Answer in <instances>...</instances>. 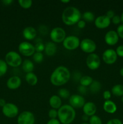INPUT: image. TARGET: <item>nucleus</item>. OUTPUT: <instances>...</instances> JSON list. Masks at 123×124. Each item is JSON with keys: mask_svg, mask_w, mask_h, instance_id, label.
Instances as JSON below:
<instances>
[{"mask_svg": "<svg viewBox=\"0 0 123 124\" xmlns=\"http://www.w3.org/2000/svg\"><path fill=\"white\" fill-rule=\"evenodd\" d=\"M83 18L84 19V21L88 22H92L95 21V15L94 13L91 12H84L83 14Z\"/></svg>", "mask_w": 123, "mask_h": 124, "instance_id": "27", "label": "nucleus"}, {"mask_svg": "<svg viewBox=\"0 0 123 124\" xmlns=\"http://www.w3.org/2000/svg\"><path fill=\"white\" fill-rule=\"evenodd\" d=\"M69 105L74 108H83L86 103L85 99L80 94H72L69 98Z\"/></svg>", "mask_w": 123, "mask_h": 124, "instance_id": "13", "label": "nucleus"}, {"mask_svg": "<svg viewBox=\"0 0 123 124\" xmlns=\"http://www.w3.org/2000/svg\"><path fill=\"white\" fill-rule=\"evenodd\" d=\"M34 64L30 59H25L22 63V70L26 73L33 72V71L34 70Z\"/></svg>", "mask_w": 123, "mask_h": 124, "instance_id": "22", "label": "nucleus"}, {"mask_svg": "<svg viewBox=\"0 0 123 124\" xmlns=\"http://www.w3.org/2000/svg\"><path fill=\"white\" fill-rule=\"evenodd\" d=\"M116 33L119 38L123 39V24H120L117 27Z\"/></svg>", "mask_w": 123, "mask_h": 124, "instance_id": "35", "label": "nucleus"}, {"mask_svg": "<svg viewBox=\"0 0 123 124\" xmlns=\"http://www.w3.org/2000/svg\"><path fill=\"white\" fill-rule=\"evenodd\" d=\"M83 111L84 115L90 116L95 115L96 111V106L92 102H87L83 107Z\"/></svg>", "mask_w": 123, "mask_h": 124, "instance_id": "17", "label": "nucleus"}, {"mask_svg": "<svg viewBox=\"0 0 123 124\" xmlns=\"http://www.w3.org/2000/svg\"><path fill=\"white\" fill-rule=\"evenodd\" d=\"M121 101H122V102L123 103V96H122V98H121Z\"/></svg>", "mask_w": 123, "mask_h": 124, "instance_id": "51", "label": "nucleus"}, {"mask_svg": "<svg viewBox=\"0 0 123 124\" xmlns=\"http://www.w3.org/2000/svg\"><path fill=\"white\" fill-rule=\"evenodd\" d=\"M33 58L35 62L40 64L43 60V54H42V53H40V52H35L33 55Z\"/></svg>", "mask_w": 123, "mask_h": 124, "instance_id": "31", "label": "nucleus"}, {"mask_svg": "<svg viewBox=\"0 0 123 124\" xmlns=\"http://www.w3.org/2000/svg\"><path fill=\"white\" fill-rule=\"evenodd\" d=\"M71 78V73L66 67L60 65L53 71L50 82L55 86H62L67 83Z\"/></svg>", "mask_w": 123, "mask_h": 124, "instance_id": "1", "label": "nucleus"}, {"mask_svg": "<svg viewBox=\"0 0 123 124\" xmlns=\"http://www.w3.org/2000/svg\"><path fill=\"white\" fill-rule=\"evenodd\" d=\"M111 20H112V23H113V24H115V25H118L119 23H121L120 16L118 15H115L114 16H113V18H112Z\"/></svg>", "mask_w": 123, "mask_h": 124, "instance_id": "37", "label": "nucleus"}, {"mask_svg": "<svg viewBox=\"0 0 123 124\" xmlns=\"http://www.w3.org/2000/svg\"><path fill=\"white\" fill-rule=\"evenodd\" d=\"M34 48L36 52H40V53H42V52L44 51L45 50V45L42 43V42H39V41H38L34 46Z\"/></svg>", "mask_w": 123, "mask_h": 124, "instance_id": "33", "label": "nucleus"}, {"mask_svg": "<svg viewBox=\"0 0 123 124\" xmlns=\"http://www.w3.org/2000/svg\"><path fill=\"white\" fill-rule=\"evenodd\" d=\"M18 3H19V6L22 7L23 8L27 9L31 7L33 2L31 0H19Z\"/></svg>", "mask_w": 123, "mask_h": 124, "instance_id": "30", "label": "nucleus"}, {"mask_svg": "<svg viewBox=\"0 0 123 124\" xmlns=\"http://www.w3.org/2000/svg\"><path fill=\"white\" fill-rule=\"evenodd\" d=\"M49 104L52 108L59 110L62 107L61 98L57 95H53L49 98Z\"/></svg>", "mask_w": 123, "mask_h": 124, "instance_id": "20", "label": "nucleus"}, {"mask_svg": "<svg viewBox=\"0 0 123 124\" xmlns=\"http://www.w3.org/2000/svg\"><path fill=\"white\" fill-rule=\"evenodd\" d=\"M25 78L26 82H27L29 85H35L37 84V82H38L37 76L33 72L26 73Z\"/></svg>", "mask_w": 123, "mask_h": 124, "instance_id": "23", "label": "nucleus"}, {"mask_svg": "<svg viewBox=\"0 0 123 124\" xmlns=\"http://www.w3.org/2000/svg\"><path fill=\"white\" fill-rule=\"evenodd\" d=\"M81 124H89L88 123V122H83V123H82Z\"/></svg>", "mask_w": 123, "mask_h": 124, "instance_id": "50", "label": "nucleus"}, {"mask_svg": "<svg viewBox=\"0 0 123 124\" xmlns=\"http://www.w3.org/2000/svg\"><path fill=\"white\" fill-rule=\"evenodd\" d=\"M111 96H112V93L109 90L104 91V92H103V94H102L103 98L106 101L110 100V99L111 98Z\"/></svg>", "mask_w": 123, "mask_h": 124, "instance_id": "38", "label": "nucleus"}, {"mask_svg": "<svg viewBox=\"0 0 123 124\" xmlns=\"http://www.w3.org/2000/svg\"><path fill=\"white\" fill-rule=\"evenodd\" d=\"M117 56L120 57H123V45L119 46L115 50Z\"/></svg>", "mask_w": 123, "mask_h": 124, "instance_id": "36", "label": "nucleus"}, {"mask_svg": "<svg viewBox=\"0 0 123 124\" xmlns=\"http://www.w3.org/2000/svg\"><path fill=\"white\" fill-rule=\"evenodd\" d=\"M89 117H90L89 116H87V115H84H84L82 116V120H83L84 122H87V121H89Z\"/></svg>", "mask_w": 123, "mask_h": 124, "instance_id": "45", "label": "nucleus"}, {"mask_svg": "<svg viewBox=\"0 0 123 124\" xmlns=\"http://www.w3.org/2000/svg\"><path fill=\"white\" fill-rule=\"evenodd\" d=\"M104 41L109 46H115L119 41V36L116 31L114 30L108 31L104 36Z\"/></svg>", "mask_w": 123, "mask_h": 124, "instance_id": "15", "label": "nucleus"}, {"mask_svg": "<svg viewBox=\"0 0 123 124\" xmlns=\"http://www.w3.org/2000/svg\"><path fill=\"white\" fill-rule=\"evenodd\" d=\"M102 57V60L106 64L112 65L116 61L118 56L115 50L112 48H109L103 52Z\"/></svg>", "mask_w": 123, "mask_h": 124, "instance_id": "12", "label": "nucleus"}, {"mask_svg": "<svg viewBox=\"0 0 123 124\" xmlns=\"http://www.w3.org/2000/svg\"><path fill=\"white\" fill-rule=\"evenodd\" d=\"M48 116L49 117L50 119H57L58 116V111L57 110L55 109L51 108L49 110V112H48Z\"/></svg>", "mask_w": 123, "mask_h": 124, "instance_id": "34", "label": "nucleus"}, {"mask_svg": "<svg viewBox=\"0 0 123 124\" xmlns=\"http://www.w3.org/2000/svg\"><path fill=\"white\" fill-rule=\"evenodd\" d=\"M2 112L6 117L8 118H13L18 116L19 108L15 104L13 103H6L2 108Z\"/></svg>", "mask_w": 123, "mask_h": 124, "instance_id": "8", "label": "nucleus"}, {"mask_svg": "<svg viewBox=\"0 0 123 124\" xmlns=\"http://www.w3.org/2000/svg\"><path fill=\"white\" fill-rule=\"evenodd\" d=\"M2 2L4 5L8 6V5H10L13 2V1L12 0H3V1H2Z\"/></svg>", "mask_w": 123, "mask_h": 124, "instance_id": "44", "label": "nucleus"}, {"mask_svg": "<svg viewBox=\"0 0 123 124\" xmlns=\"http://www.w3.org/2000/svg\"><path fill=\"white\" fill-rule=\"evenodd\" d=\"M80 47L84 53H93L96 48V45L93 40L89 38L83 39L80 42Z\"/></svg>", "mask_w": 123, "mask_h": 124, "instance_id": "10", "label": "nucleus"}, {"mask_svg": "<svg viewBox=\"0 0 123 124\" xmlns=\"http://www.w3.org/2000/svg\"><path fill=\"white\" fill-rule=\"evenodd\" d=\"M80 44V39L74 35L66 36L63 41V46L68 50H74L77 49Z\"/></svg>", "mask_w": 123, "mask_h": 124, "instance_id": "5", "label": "nucleus"}, {"mask_svg": "<svg viewBox=\"0 0 123 124\" xmlns=\"http://www.w3.org/2000/svg\"><path fill=\"white\" fill-rule=\"evenodd\" d=\"M89 89L92 93H97L101 90V84L98 81L94 80L92 83L89 86Z\"/></svg>", "mask_w": 123, "mask_h": 124, "instance_id": "25", "label": "nucleus"}, {"mask_svg": "<svg viewBox=\"0 0 123 124\" xmlns=\"http://www.w3.org/2000/svg\"><path fill=\"white\" fill-rule=\"evenodd\" d=\"M93 79L90 76H83L80 79V85L84 86V87H89L90 85L92 83Z\"/></svg>", "mask_w": 123, "mask_h": 124, "instance_id": "26", "label": "nucleus"}, {"mask_svg": "<svg viewBox=\"0 0 123 124\" xmlns=\"http://www.w3.org/2000/svg\"><path fill=\"white\" fill-rule=\"evenodd\" d=\"M44 52L47 55L49 56L54 55L57 52L56 44L53 42H48L45 45Z\"/></svg>", "mask_w": 123, "mask_h": 124, "instance_id": "21", "label": "nucleus"}, {"mask_svg": "<svg viewBox=\"0 0 123 124\" xmlns=\"http://www.w3.org/2000/svg\"><path fill=\"white\" fill-rule=\"evenodd\" d=\"M58 94L60 98H63V99H68L69 98L71 95H70L69 91L66 88H60L59 90L58 91Z\"/></svg>", "mask_w": 123, "mask_h": 124, "instance_id": "28", "label": "nucleus"}, {"mask_svg": "<svg viewBox=\"0 0 123 124\" xmlns=\"http://www.w3.org/2000/svg\"><path fill=\"white\" fill-rule=\"evenodd\" d=\"M103 110L109 114H113L116 111L117 106L112 101L107 100L104 102Z\"/></svg>", "mask_w": 123, "mask_h": 124, "instance_id": "19", "label": "nucleus"}, {"mask_svg": "<svg viewBox=\"0 0 123 124\" xmlns=\"http://www.w3.org/2000/svg\"><path fill=\"white\" fill-rule=\"evenodd\" d=\"M106 124H123L121 121L118 119H112L109 120Z\"/></svg>", "mask_w": 123, "mask_h": 124, "instance_id": "40", "label": "nucleus"}, {"mask_svg": "<svg viewBox=\"0 0 123 124\" xmlns=\"http://www.w3.org/2000/svg\"><path fill=\"white\" fill-rule=\"evenodd\" d=\"M57 111L58 119L62 124H71L75 118V109L70 105H62Z\"/></svg>", "mask_w": 123, "mask_h": 124, "instance_id": "3", "label": "nucleus"}, {"mask_svg": "<svg viewBox=\"0 0 123 124\" xmlns=\"http://www.w3.org/2000/svg\"><path fill=\"white\" fill-rule=\"evenodd\" d=\"M95 25L100 29H104L108 27L111 23V19L106 15H101L95 18Z\"/></svg>", "mask_w": 123, "mask_h": 124, "instance_id": "14", "label": "nucleus"}, {"mask_svg": "<svg viewBox=\"0 0 123 124\" xmlns=\"http://www.w3.org/2000/svg\"><path fill=\"white\" fill-rule=\"evenodd\" d=\"M47 124H61V123L57 119H53L48 121Z\"/></svg>", "mask_w": 123, "mask_h": 124, "instance_id": "43", "label": "nucleus"}, {"mask_svg": "<svg viewBox=\"0 0 123 124\" xmlns=\"http://www.w3.org/2000/svg\"><path fill=\"white\" fill-rule=\"evenodd\" d=\"M51 39L54 43H60L64 41L66 36V32L63 28L57 27L54 28L51 31L50 34Z\"/></svg>", "mask_w": 123, "mask_h": 124, "instance_id": "6", "label": "nucleus"}, {"mask_svg": "<svg viewBox=\"0 0 123 124\" xmlns=\"http://www.w3.org/2000/svg\"><path fill=\"white\" fill-rule=\"evenodd\" d=\"M18 124H34L35 117L33 113L30 111H24L19 114L17 119Z\"/></svg>", "mask_w": 123, "mask_h": 124, "instance_id": "11", "label": "nucleus"}, {"mask_svg": "<svg viewBox=\"0 0 123 124\" xmlns=\"http://www.w3.org/2000/svg\"><path fill=\"white\" fill-rule=\"evenodd\" d=\"M119 73H120V75L123 77V67L121 68L119 70Z\"/></svg>", "mask_w": 123, "mask_h": 124, "instance_id": "48", "label": "nucleus"}, {"mask_svg": "<svg viewBox=\"0 0 123 124\" xmlns=\"http://www.w3.org/2000/svg\"><path fill=\"white\" fill-rule=\"evenodd\" d=\"M6 104V102L5 99H0V107H3Z\"/></svg>", "mask_w": 123, "mask_h": 124, "instance_id": "46", "label": "nucleus"}, {"mask_svg": "<svg viewBox=\"0 0 123 124\" xmlns=\"http://www.w3.org/2000/svg\"><path fill=\"white\" fill-rule=\"evenodd\" d=\"M8 69V65L6 61L0 59V77L4 76L7 73Z\"/></svg>", "mask_w": 123, "mask_h": 124, "instance_id": "29", "label": "nucleus"}, {"mask_svg": "<svg viewBox=\"0 0 123 124\" xmlns=\"http://www.w3.org/2000/svg\"><path fill=\"white\" fill-rule=\"evenodd\" d=\"M18 50L19 53L24 56H31L36 52L34 46L27 41L20 42L18 46Z\"/></svg>", "mask_w": 123, "mask_h": 124, "instance_id": "7", "label": "nucleus"}, {"mask_svg": "<svg viewBox=\"0 0 123 124\" xmlns=\"http://www.w3.org/2000/svg\"><path fill=\"white\" fill-rule=\"evenodd\" d=\"M21 79L18 76H13L10 78L7 81V87L10 90L18 89L21 85Z\"/></svg>", "mask_w": 123, "mask_h": 124, "instance_id": "16", "label": "nucleus"}, {"mask_svg": "<svg viewBox=\"0 0 123 124\" xmlns=\"http://www.w3.org/2000/svg\"><path fill=\"white\" fill-rule=\"evenodd\" d=\"M115 15V12H113L112 10H108L107 12H106V16L107 17H108V18L110 19H112Z\"/></svg>", "mask_w": 123, "mask_h": 124, "instance_id": "41", "label": "nucleus"}, {"mask_svg": "<svg viewBox=\"0 0 123 124\" xmlns=\"http://www.w3.org/2000/svg\"><path fill=\"white\" fill-rule=\"evenodd\" d=\"M81 12L78 8L75 7H66L62 15L63 22L67 25H73L77 24L81 19Z\"/></svg>", "mask_w": 123, "mask_h": 124, "instance_id": "2", "label": "nucleus"}, {"mask_svg": "<svg viewBox=\"0 0 123 124\" xmlns=\"http://www.w3.org/2000/svg\"><path fill=\"white\" fill-rule=\"evenodd\" d=\"M120 18H121V23H123V13H122L121 15Z\"/></svg>", "mask_w": 123, "mask_h": 124, "instance_id": "49", "label": "nucleus"}, {"mask_svg": "<svg viewBox=\"0 0 123 124\" xmlns=\"http://www.w3.org/2000/svg\"><path fill=\"white\" fill-rule=\"evenodd\" d=\"M78 91L81 94H85L88 92V88L86 87L80 85L78 88Z\"/></svg>", "mask_w": 123, "mask_h": 124, "instance_id": "39", "label": "nucleus"}, {"mask_svg": "<svg viewBox=\"0 0 123 124\" xmlns=\"http://www.w3.org/2000/svg\"><path fill=\"white\" fill-rule=\"evenodd\" d=\"M5 61L7 64L12 67H18L22 65V59L20 54L14 51H10L6 54Z\"/></svg>", "mask_w": 123, "mask_h": 124, "instance_id": "4", "label": "nucleus"}, {"mask_svg": "<svg viewBox=\"0 0 123 124\" xmlns=\"http://www.w3.org/2000/svg\"><path fill=\"white\" fill-rule=\"evenodd\" d=\"M61 2H62V3H65V4H67V3H69V2H70V0H61Z\"/></svg>", "mask_w": 123, "mask_h": 124, "instance_id": "47", "label": "nucleus"}, {"mask_svg": "<svg viewBox=\"0 0 123 124\" xmlns=\"http://www.w3.org/2000/svg\"><path fill=\"white\" fill-rule=\"evenodd\" d=\"M77 26L80 29H84L86 27V21L84 20H80L77 23Z\"/></svg>", "mask_w": 123, "mask_h": 124, "instance_id": "42", "label": "nucleus"}, {"mask_svg": "<svg viewBox=\"0 0 123 124\" xmlns=\"http://www.w3.org/2000/svg\"><path fill=\"white\" fill-rule=\"evenodd\" d=\"M86 64L89 69L95 70L100 67L101 65V60L98 54L94 53H90L87 56Z\"/></svg>", "mask_w": 123, "mask_h": 124, "instance_id": "9", "label": "nucleus"}, {"mask_svg": "<svg viewBox=\"0 0 123 124\" xmlns=\"http://www.w3.org/2000/svg\"><path fill=\"white\" fill-rule=\"evenodd\" d=\"M89 124H102L101 119L96 115H94L89 117Z\"/></svg>", "mask_w": 123, "mask_h": 124, "instance_id": "32", "label": "nucleus"}, {"mask_svg": "<svg viewBox=\"0 0 123 124\" xmlns=\"http://www.w3.org/2000/svg\"><path fill=\"white\" fill-rule=\"evenodd\" d=\"M111 93L115 96H123V85H115L111 90Z\"/></svg>", "mask_w": 123, "mask_h": 124, "instance_id": "24", "label": "nucleus"}, {"mask_svg": "<svg viewBox=\"0 0 123 124\" xmlns=\"http://www.w3.org/2000/svg\"><path fill=\"white\" fill-rule=\"evenodd\" d=\"M22 35L27 40H33L37 36V31L33 27H27L23 30Z\"/></svg>", "mask_w": 123, "mask_h": 124, "instance_id": "18", "label": "nucleus"}]
</instances>
